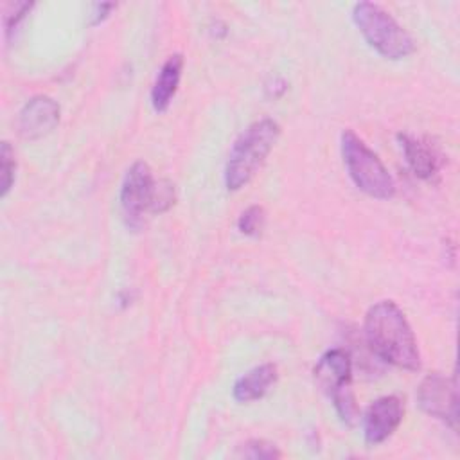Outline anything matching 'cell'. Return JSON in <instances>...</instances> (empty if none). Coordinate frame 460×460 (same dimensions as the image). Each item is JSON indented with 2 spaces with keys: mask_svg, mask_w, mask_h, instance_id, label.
Returning <instances> with one entry per match:
<instances>
[{
  "mask_svg": "<svg viewBox=\"0 0 460 460\" xmlns=\"http://www.w3.org/2000/svg\"><path fill=\"white\" fill-rule=\"evenodd\" d=\"M237 456L273 460V458H280L282 453L279 451V447L273 442H268V440H262V438H252V440L239 446Z\"/></svg>",
  "mask_w": 460,
  "mask_h": 460,
  "instance_id": "cell-16",
  "label": "cell"
},
{
  "mask_svg": "<svg viewBox=\"0 0 460 460\" xmlns=\"http://www.w3.org/2000/svg\"><path fill=\"white\" fill-rule=\"evenodd\" d=\"M264 221H266L264 208L259 205H252L241 212V216L237 219V228L243 235L259 237L264 228Z\"/></svg>",
  "mask_w": 460,
  "mask_h": 460,
  "instance_id": "cell-15",
  "label": "cell"
},
{
  "mask_svg": "<svg viewBox=\"0 0 460 460\" xmlns=\"http://www.w3.org/2000/svg\"><path fill=\"white\" fill-rule=\"evenodd\" d=\"M174 203V185L169 180H156L155 198H153V214L165 212Z\"/></svg>",
  "mask_w": 460,
  "mask_h": 460,
  "instance_id": "cell-17",
  "label": "cell"
},
{
  "mask_svg": "<svg viewBox=\"0 0 460 460\" xmlns=\"http://www.w3.org/2000/svg\"><path fill=\"white\" fill-rule=\"evenodd\" d=\"M280 126L277 120L264 117L246 126L234 140L225 164V187L239 190L244 187L264 164L266 156L277 144Z\"/></svg>",
  "mask_w": 460,
  "mask_h": 460,
  "instance_id": "cell-2",
  "label": "cell"
},
{
  "mask_svg": "<svg viewBox=\"0 0 460 460\" xmlns=\"http://www.w3.org/2000/svg\"><path fill=\"white\" fill-rule=\"evenodd\" d=\"M277 365L262 363L243 376H239L232 386V395L237 402H252L264 397L277 381Z\"/></svg>",
  "mask_w": 460,
  "mask_h": 460,
  "instance_id": "cell-10",
  "label": "cell"
},
{
  "mask_svg": "<svg viewBox=\"0 0 460 460\" xmlns=\"http://www.w3.org/2000/svg\"><path fill=\"white\" fill-rule=\"evenodd\" d=\"M397 140L404 153V160L413 171V174L420 180L431 181L438 174V158L431 146L408 133H399Z\"/></svg>",
  "mask_w": 460,
  "mask_h": 460,
  "instance_id": "cell-12",
  "label": "cell"
},
{
  "mask_svg": "<svg viewBox=\"0 0 460 460\" xmlns=\"http://www.w3.org/2000/svg\"><path fill=\"white\" fill-rule=\"evenodd\" d=\"M32 5H34V4H31V2H20V4L14 5L13 11H9V13L4 16V25H5V36H7V38L11 36L13 29H16L18 23L25 18V14L32 9Z\"/></svg>",
  "mask_w": 460,
  "mask_h": 460,
  "instance_id": "cell-18",
  "label": "cell"
},
{
  "mask_svg": "<svg viewBox=\"0 0 460 460\" xmlns=\"http://www.w3.org/2000/svg\"><path fill=\"white\" fill-rule=\"evenodd\" d=\"M352 20L367 43L386 59H402L415 50V41L406 29L374 2L354 4Z\"/></svg>",
  "mask_w": 460,
  "mask_h": 460,
  "instance_id": "cell-3",
  "label": "cell"
},
{
  "mask_svg": "<svg viewBox=\"0 0 460 460\" xmlns=\"http://www.w3.org/2000/svg\"><path fill=\"white\" fill-rule=\"evenodd\" d=\"M331 399H332L334 410H336L338 417L341 419V422L347 426H354L359 419V408H358L352 388L345 386V388L338 390L336 394H332Z\"/></svg>",
  "mask_w": 460,
  "mask_h": 460,
  "instance_id": "cell-13",
  "label": "cell"
},
{
  "mask_svg": "<svg viewBox=\"0 0 460 460\" xmlns=\"http://www.w3.org/2000/svg\"><path fill=\"white\" fill-rule=\"evenodd\" d=\"M59 122V104L49 95L31 97L20 110L18 131L27 140L49 135Z\"/></svg>",
  "mask_w": 460,
  "mask_h": 460,
  "instance_id": "cell-8",
  "label": "cell"
},
{
  "mask_svg": "<svg viewBox=\"0 0 460 460\" xmlns=\"http://www.w3.org/2000/svg\"><path fill=\"white\" fill-rule=\"evenodd\" d=\"M417 402L424 413L456 429V424H458L456 376L446 377L440 372L428 374L417 388Z\"/></svg>",
  "mask_w": 460,
  "mask_h": 460,
  "instance_id": "cell-6",
  "label": "cell"
},
{
  "mask_svg": "<svg viewBox=\"0 0 460 460\" xmlns=\"http://www.w3.org/2000/svg\"><path fill=\"white\" fill-rule=\"evenodd\" d=\"M363 329L368 347L379 359L410 372L420 368L415 334L395 302H376L365 314Z\"/></svg>",
  "mask_w": 460,
  "mask_h": 460,
  "instance_id": "cell-1",
  "label": "cell"
},
{
  "mask_svg": "<svg viewBox=\"0 0 460 460\" xmlns=\"http://www.w3.org/2000/svg\"><path fill=\"white\" fill-rule=\"evenodd\" d=\"M155 189L156 180L151 167L144 160L131 164L122 178L119 192L120 210L128 228L137 230L142 226L144 214L151 212Z\"/></svg>",
  "mask_w": 460,
  "mask_h": 460,
  "instance_id": "cell-5",
  "label": "cell"
},
{
  "mask_svg": "<svg viewBox=\"0 0 460 460\" xmlns=\"http://www.w3.org/2000/svg\"><path fill=\"white\" fill-rule=\"evenodd\" d=\"M14 171H16V160L14 151L7 140L0 146V196L5 198L14 183Z\"/></svg>",
  "mask_w": 460,
  "mask_h": 460,
  "instance_id": "cell-14",
  "label": "cell"
},
{
  "mask_svg": "<svg viewBox=\"0 0 460 460\" xmlns=\"http://www.w3.org/2000/svg\"><path fill=\"white\" fill-rule=\"evenodd\" d=\"M181 70H183V56L180 52L171 54L164 61L162 68L156 74L153 88H151V104H153L155 111L162 113L169 108V104L178 90V84L181 79Z\"/></svg>",
  "mask_w": 460,
  "mask_h": 460,
  "instance_id": "cell-11",
  "label": "cell"
},
{
  "mask_svg": "<svg viewBox=\"0 0 460 460\" xmlns=\"http://www.w3.org/2000/svg\"><path fill=\"white\" fill-rule=\"evenodd\" d=\"M117 5L113 4V2H101V4H93V13H92V25H97V23H101L106 16H108V13L111 11V9H115Z\"/></svg>",
  "mask_w": 460,
  "mask_h": 460,
  "instance_id": "cell-19",
  "label": "cell"
},
{
  "mask_svg": "<svg viewBox=\"0 0 460 460\" xmlns=\"http://www.w3.org/2000/svg\"><path fill=\"white\" fill-rule=\"evenodd\" d=\"M404 415L402 401L397 395H383L368 404L363 413V438L368 446L385 442L399 428Z\"/></svg>",
  "mask_w": 460,
  "mask_h": 460,
  "instance_id": "cell-7",
  "label": "cell"
},
{
  "mask_svg": "<svg viewBox=\"0 0 460 460\" xmlns=\"http://www.w3.org/2000/svg\"><path fill=\"white\" fill-rule=\"evenodd\" d=\"M316 385L331 397L338 390L350 386L352 359L345 349H331L320 356L313 368Z\"/></svg>",
  "mask_w": 460,
  "mask_h": 460,
  "instance_id": "cell-9",
  "label": "cell"
},
{
  "mask_svg": "<svg viewBox=\"0 0 460 460\" xmlns=\"http://www.w3.org/2000/svg\"><path fill=\"white\" fill-rule=\"evenodd\" d=\"M340 147L347 172L361 192L376 199H390L395 194L392 174L381 158L352 129L341 133Z\"/></svg>",
  "mask_w": 460,
  "mask_h": 460,
  "instance_id": "cell-4",
  "label": "cell"
}]
</instances>
